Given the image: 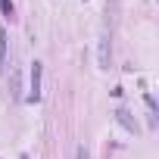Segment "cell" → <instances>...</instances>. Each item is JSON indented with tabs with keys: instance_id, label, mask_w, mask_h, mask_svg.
I'll return each mask as SVG.
<instances>
[{
	"instance_id": "obj_7",
	"label": "cell",
	"mask_w": 159,
	"mask_h": 159,
	"mask_svg": "<svg viewBox=\"0 0 159 159\" xmlns=\"http://www.w3.org/2000/svg\"><path fill=\"white\" fill-rule=\"evenodd\" d=\"M78 159H91V156H88V150H84V147H78Z\"/></svg>"
},
{
	"instance_id": "obj_1",
	"label": "cell",
	"mask_w": 159,
	"mask_h": 159,
	"mask_svg": "<svg viewBox=\"0 0 159 159\" xmlns=\"http://www.w3.org/2000/svg\"><path fill=\"white\" fill-rule=\"evenodd\" d=\"M41 72H44V66L34 59V62H31V72H28V100H31V103L41 100Z\"/></svg>"
},
{
	"instance_id": "obj_2",
	"label": "cell",
	"mask_w": 159,
	"mask_h": 159,
	"mask_svg": "<svg viewBox=\"0 0 159 159\" xmlns=\"http://www.w3.org/2000/svg\"><path fill=\"white\" fill-rule=\"evenodd\" d=\"M116 122H119L128 134H137V122H134V116H131L128 109H116Z\"/></svg>"
},
{
	"instance_id": "obj_3",
	"label": "cell",
	"mask_w": 159,
	"mask_h": 159,
	"mask_svg": "<svg viewBox=\"0 0 159 159\" xmlns=\"http://www.w3.org/2000/svg\"><path fill=\"white\" fill-rule=\"evenodd\" d=\"M109 59H112V44H109V34L103 31V38H100V69H109Z\"/></svg>"
},
{
	"instance_id": "obj_8",
	"label": "cell",
	"mask_w": 159,
	"mask_h": 159,
	"mask_svg": "<svg viewBox=\"0 0 159 159\" xmlns=\"http://www.w3.org/2000/svg\"><path fill=\"white\" fill-rule=\"evenodd\" d=\"M22 159H28V156H22Z\"/></svg>"
},
{
	"instance_id": "obj_6",
	"label": "cell",
	"mask_w": 159,
	"mask_h": 159,
	"mask_svg": "<svg viewBox=\"0 0 159 159\" xmlns=\"http://www.w3.org/2000/svg\"><path fill=\"white\" fill-rule=\"evenodd\" d=\"M10 94L19 97V72H13V78H10Z\"/></svg>"
},
{
	"instance_id": "obj_4",
	"label": "cell",
	"mask_w": 159,
	"mask_h": 159,
	"mask_svg": "<svg viewBox=\"0 0 159 159\" xmlns=\"http://www.w3.org/2000/svg\"><path fill=\"white\" fill-rule=\"evenodd\" d=\"M0 13H3L7 19H13V16H16V7H13V0H0Z\"/></svg>"
},
{
	"instance_id": "obj_5",
	"label": "cell",
	"mask_w": 159,
	"mask_h": 159,
	"mask_svg": "<svg viewBox=\"0 0 159 159\" xmlns=\"http://www.w3.org/2000/svg\"><path fill=\"white\" fill-rule=\"evenodd\" d=\"M3 62H7V31L0 28V69H3Z\"/></svg>"
}]
</instances>
